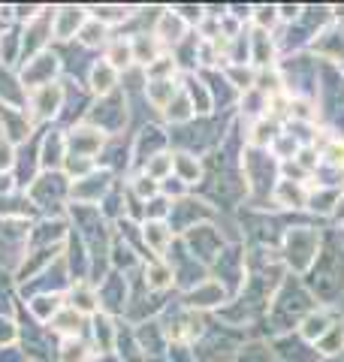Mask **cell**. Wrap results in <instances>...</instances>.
I'll return each mask as SVG.
<instances>
[{
  "instance_id": "obj_24",
  "label": "cell",
  "mask_w": 344,
  "mask_h": 362,
  "mask_svg": "<svg viewBox=\"0 0 344 362\" xmlns=\"http://www.w3.org/2000/svg\"><path fill=\"white\" fill-rule=\"evenodd\" d=\"M172 175H176L181 185H200L202 181V163H200V157L197 154H190V151H178V154H172Z\"/></svg>"
},
{
  "instance_id": "obj_25",
  "label": "cell",
  "mask_w": 344,
  "mask_h": 362,
  "mask_svg": "<svg viewBox=\"0 0 344 362\" xmlns=\"http://www.w3.org/2000/svg\"><path fill=\"white\" fill-rule=\"evenodd\" d=\"M21 308V296H18V284L13 278V272L0 266V317H16Z\"/></svg>"
},
{
  "instance_id": "obj_31",
  "label": "cell",
  "mask_w": 344,
  "mask_h": 362,
  "mask_svg": "<svg viewBox=\"0 0 344 362\" xmlns=\"http://www.w3.org/2000/svg\"><path fill=\"white\" fill-rule=\"evenodd\" d=\"M145 82H154V78H172L178 73V64L172 54H160V58L151 64V66H145Z\"/></svg>"
},
{
  "instance_id": "obj_23",
  "label": "cell",
  "mask_w": 344,
  "mask_h": 362,
  "mask_svg": "<svg viewBox=\"0 0 344 362\" xmlns=\"http://www.w3.org/2000/svg\"><path fill=\"white\" fill-rule=\"evenodd\" d=\"M103 61L112 64L118 73H127L133 70V45H130V37H115L106 42V49H103Z\"/></svg>"
},
{
  "instance_id": "obj_15",
  "label": "cell",
  "mask_w": 344,
  "mask_h": 362,
  "mask_svg": "<svg viewBox=\"0 0 344 362\" xmlns=\"http://www.w3.org/2000/svg\"><path fill=\"white\" fill-rule=\"evenodd\" d=\"M64 305L91 320L94 314H100V293H97V287L91 284V281H73V284L67 287V293H64Z\"/></svg>"
},
{
  "instance_id": "obj_9",
  "label": "cell",
  "mask_w": 344,
  "mask_h": 362,
  "mask_svg": "<svg viewBox=\"0 0 344 362\" xmlns=\"http://www.w3.org/2000/svg\"><path fill=\"white\" fill-rule=\"evenodd\" d=\"M67 160V130L52 124L40 130V169L42 173H61Z\"/></svg>"
},
{
  "instance_id": "obj_5",
  "label": "cell",
  "mask_w": 344,
  "mask_h": 362,
  "mask_svg": "<svg viewBox=\"0 0 344 362\" xmlns=\"http://www.w3.org/2000/svg\"><path fill=\"white\" fill-rule=\"evenodd\" d=\"M61 73H64V58H61V52L57 49L42 52L33 61L18 66V76H21V82H25L28 90L52 85V82H61Z\"/></svg>"
},
{
  "instance_id": "obj_10",
  "label": "cell",
  "mask_w": 344,
  "mask_h": 362,
  "mask_svg": "<svg viewBox=\"0 0 344 362\" xmlns=\"http://www.w3.org/2000/svg\"><path fill=\"white\" fill-rule=\"evenodd\" d=\"M33 133H37V127H33L28 109L0 106V139H6L13 148H18V145L33 139Z\"/></svg>"
},
{
  "instance_id": "obj_32",
  "label": "cell",
  "mask_w": 344,
  "mask_h": 362,
  "mask_svg": "<svg viewBox=\"0 0 344 362\" xmlns=\"http://www.w3.org/2000/svg\"><path fill=\"white\" fill-rule=\"evenodd\" d=\"M142 173L148 175V178H154L157 185L160 181H166L169 175H172V154H157V157H151V160H148L145 166H142Z\"/></svg>"
},
{
  "instance_id": "obj_6",
  "label": "cell",
  "mask_w": 344,
  "mask_h": 362,
  "mask_svg": "<svg viewBox=\"0 0 344 362\" xmlns=\"http://www.w3.org/2000/svg\"><path fill=\"white\" fill-rule=\"evenodd\" d=\"M106 145H109V136L97 127H91L88 121H79L73 127H67V154L100 160V154Z\"/></svg>"
},
{
  "instance_id": "obj_37",
  "label": "cell",
  "mask_w": 344,
  "mask_h": 362,
  "mask_svg": "<svg viewBox=\"0 0 344 362\" xmlns=\"http://www.w3.org/2000/svg\"><path fill=\"white\" fill-rule=\"evenodd\" d=\"M0 362H30V359L18 344H13V347H0Z\"/></svg>"
},
{
  "instance_id": "obj_26",
  "label": "cell",
  "mask_w": 344,
  "mask_h": 362,
  "mask_svg": "<svg viewBox=\"0 0 344 362\" xmlns=\"http://www.w3.org/2000/svg\"><path fill=\"white\" fill-rule=\"evenodd\" d=\"M97 359L100 356L94 354L88 338H67V341H61L55 356V362H97Z\"/></svg>"
},
{
  "instance_id": "obj_22",
  "label": "cell",
  "mask_w": 344,
  "mask_h": 362,
  "mask_svg": "<svg viewBox=\"0 0 344 362\" xmlns=\"http://www.w3.org/2000/svg\"><path fill=\"white\" fill-rule=\"evenodd\" d=\"M130 45H133V64L145 70V66H151L164 52V45L154 40V33H133L130 37Z\"/></svg>"
},
{
  "instance_id": "obj_12",
  "label": "cell",
  "mask_w": 344,
  "mask_h": 362,
  "mask_svg": "<svg viewBox=\"0 0 344 362\" xmlns=\"http://www.w3.org/2000/svg\"><path fill=\"white\" fill-rule=\"evenodd\" d=\"M188 30H190V25L176 13V9H160L154 28H151L154 40L164 45V52H166V49H178V45L190 37Z\"/></svg>"
},
{
  "instance_id": "obj_3",
  "label": "cell",
  "mask_w": 344,
  "mask_h": 362,
  "mask_svg": "<svg viewBox=\"0 0 344 362\" xmlns=\"http://www.w3.org/2000/svg\"><path fill=\"white\" fill-rule=\"evenodd\" d=\"M127 118H130V115H127V94H124L121 88L115 90V94H109V97L94 100V103H91V109H88V115H85V121L91 124V127L103 130V133L109 136V139L121 136Z\"/></svg>"
},
{
  "instance_id": "obj_2",
  "label": "cell",
  "mask_w": 344,
  "mask_h": 362,
  "mask_svg": "<svg viewBox=\"0 0 344 362\" xmlns=\"http://www.w3.org/2000/svg\"><path fill=\"white\" fill-rule=\"evenodd\" d=\"M64 78L61 82H52V85H42V88H33L28 90V115L33 121V127H52V124H61L64 115Z\"/></svg>"
},
{
  "instance_id": "obj_30",
  "label": "cell",
  "mask_w": 344,
  "mask_h": 362,
  "mask_svg": "<svg viewBox=\"0 0 344 362\" xmlns=\"http://www.w3.org/2000/svg\"><path fill=\"white\" fill-rule=\"evenodd\" d=\"M164 115H166V121H172V124H190L197 112H193L190 100L185 97V90H178V94L172 97V103L164 109Z\"/></svg>"
},
{
  "instance_id": "obj_28",
  "label": "cell",
  "mask_w": 344,
  "mask_h": 362,
  "mask_svg": "<svg viewBox=\"0 0 344 362\" xmlns=\"http://www.w3.org/2000/svg\"><path fill=\"white\" fill-rule=\"evenodd\" d=\"M88 16L91 18H97L100 25H106L109 30L112 28H118L124 25V21H130L136 13H133V6H118V4H103V6H88Z\"/></svg>"
},
{
  "instance_id": "obj_14",
  "label": "cell",
  "mask_w": 344,
  "mask_h": 362,
  "mask_svg": "<svg viewBox=\"0 0 344 362\" xmlns=\"http://www.w3.org/2000/svg\"><path fill=\"white\" fill-rule=\"evenodd\" d=\"M88 338L97 356H112L115 354V341H118V323L109 314H94L88 320Z\"/></svg>"
},
{
  "instance_id": "obj_4",
  "label": "cell",
  "mask_w": 344,
  "mask_h": 362,
  "mask_svg": "<svg viewBox=\"0 0 344 362\" xmlns=\"http://www.w3.org/2000/svg\"><path fill=\"white\" fill-rule=\"evenodd\" d=\"M118 185L112 169L97 166L91 175L70 181V206H85V209H100V202L112 194V187Z\"/></svg>"
},
{
  "instance_id": "obj_33",
  "label": "cell",
  "mask_w": 344,
  "mask_h": 362,
  "mask_svg": "<svg viewBox=\"0 0 344 362\" xmlns=\"http://www.w3.org/2000/svg\"><path fill=\"white\" fill-rule=\"evenodd\" d=\"M326 329H329V320L323 314H311L305 320V326H302V335L308 338V341H314V338H323L326 335Z\"/></svg>"
},
{
  "instance_id": "obj_8",
  "label": "cell",
  "mask_w": 344,
  "mask_h": 362,
  "mask_svg": "<svg viewBox=\"0 0 344 362\" xmlns=\"http://www.w3.org/2000/svg\"><path fill=\"white\" fill-rule=\"evenodd\" d=\"M85 21H88V6H76V4L52 6V40L73 42L79 30L85 28Z\"/></svg>"
},
{
  "instance_id": "obj_36",
  "label": "cell",
  "mask_w": 344,
  "mask_h": 362,
  "mask_svg": "<svg viewBox=\"0 0 344 362\" xmlns=\"http://www.w3.org/2000/svg\"><path fill=\"white\" fill-rule=\"evenodd\" d=\"M16 163V148L6 139H0V175H9Z\"/></svg>"
},
{
  "instance_id": "obj_29",
  "label": "cell",
  "mask_w": 344,
  "mask_h": 362,
  "mask_svg": "<svg viewBox=\"0 0 344 362\" xmlns=\"http://www.w3.org/2000/svg\"><path fill=\"white\" fill-rule=\"evenodd\" d=\"M76 42L82 45V49H88V52H94V49H106V42H109V28H106V25H100L97 18H91V16H88L85 28L79 30Z\"/></svg>"
},
{
  "instance_id": "obj_35",
  "label": "cell",
  "mask_w": 344,
  "mask_h": 362,
  "mask_svg": "<svg viewBox=\"0 0 344 362\" xmlns=\"http://www.w3.org/2000/svg\"><path fill=\"white\" fill-rule=\"evenodd\" d=\"M227 78H233L236 88H245V90L254 88V76H251V70H245V66H229Z\"/></svg>"
},
{
  "instance_id": "obj_18",
  "label": "cell",
  "mask_w": 344,
  "mask_h": 362,
  "mask_svg": "<svg viewBox=\"0 0 344 362\" xmlns=\"http://www.w3.org/2000/svg\"><path fill=\"white\" fill-rule=\"evenodd\" d=\"M21 308L28 311V317L33 323L49 326L55 320V314L64 308V296H57V293H40V296H30V299L21 302Z\"/></svg>"
},
{
  "instance_id": "obj_27",
  "label": "cell",
  "mask_w": 344,
  "mask_h": 362,
  "mask_svg": "<svg viewBox=\"0 0 344 362\" xmlns=\"http://www.w3.org/2000/svg\"><path fill=\"white\" fill-rule=\"evenodd\" d=\"M178 90L181 88L176 85V78H154V82H145V100H148V106L164 112Z\"/></svg>"
},
{
  "instance_id": "obj_20",
  "label": "cell",
  "mask_w": 344,
  "mask_h": 362,
  "mask_svg": "<svg viewBox=\"0 0 344 362\" xmlns=\"http://www.w3.org/2000/svg\"><path fill=\"white\" fill-rule=\"evenodd\" d=\"M176 284V275H172V266L164 257H151L142 263V287L151 293H166Z\"/></svg>"
},
{
  "instance_id": "obj_16",
  "label": "cell",
  "mask_w": 344,
  "mask_h": 362,
  "mask_svg": "<svg viewBox=\"0 0 344 362\" xmlns=\"http://www.w3.org/2000/svg\"><path fill=\"white\" fill-rule=\"evenodd\" d=\"M0 106L9 109H28V88L21 82L18 70L0 64Z\"/></svg>"
},
{
  "instance_id": "obj_19",
  "label": "cell",
  "mask_w": 344,
  "mask_h": 362,
  "mask_svg": "<svg viewBox=\"0 0 344 362\" xmlns=\"http://www.w3.org/2000/svg\"><path fill=\"white\" fill-rule=\"evenodd\" d=\"M49 329L55 338H61V341H67V338H85L88 335V317H82L79 311L64 305V308L55 314V320L49 323Z\"/></svg>"
},
{
  "instance_id": "obj_1",
  "label": "cell",
  "mask_w": 344,
  "mask_h": 362,
  "mask_svg": "<svg viewBox=\"0 0 344 362\" xmlns=\"http://www.w3.org/2000/svg\"><path fill=\"white\" fill-rule=\"evenodd\" d=\"M25 194L30 206L40 211V218L67 214V209H70V178L64 173H40Z\"/></svg>"
},
{
  "instance_id": "obj_39",
  "label": "cell",
  "mask_w": 344,
  "mask_h": 362,
  "mask_svg": "<svg viewBox=\"0 0 344 362\" xmlns=\"http://www.w3.org/2000/svg\"><path fill=\"white\" fill-rule=\"evenodd\" d=\"M299 16V6H281V18H296Z\"/></svg>"
},
{
  "instance_id": "obj_7",
  "label": "cell",
  "mask_w": 344,
  "mask_h": 362,
  "mask_svg": "<svg viewBox=\"0 0 344 362\" xmlns=\"http://www.w3.org/2000/svg\"><path fill=\"white\" fill-rule=\"evenodd\" d=\"M97 293H100V311L103 314H109V317L127 314V308H130V281H127V275L109 272V275L97 284Z\"/></svg>"
},
{
  "instance_id": "obj_11",
  "label": "cell",
  "mask_w": 344,
  "mask_h": 362,
  "mask_svg": "<svg viewBox=\"0 0 344 362\" xmlns=\"http://www.w3.org/2000/svg\"><path fill=\"white\" fill-rule=\"evenodd\" d=\"M169 145V136L164 127H157V124H148V127H142L139 133L133 136V145H130V157L136 166H145L151 157L164 154V148Z\"/></svg>"
},
{
  "instance_id": "obj_38",
  "label": "cell",
  "mask_w": 344,
  "mask_h": 362,
  "mask_svg": "<svg viewBox=\"0 0 344 362\" xmlns=\"http://www.w3.org/2000/svg\"><path fill=\"white\" fill-rule=\"evenodd\" d=\"M254 13H257V21H260V28H269L272 21H275V13H278V9H275V6H257Z\"/></svg>"
},
{
  "instance_id": "obj_13",
  "label": "cell",
  "mask_w": 344,
  "mask_h": 362,
  "mask_svg": "<svg viewBox=\"0 0 344 362\" xmlns=\"http://www.w3.org/2000/svg\"><path fill=\"white\" fill-rule=\"evenodd\" d=\"M85 88H88V94L100 100V97H109L115 94V90L121 88V73L115 70L112 64H106L103 58H94L88 64V73H85Z\"/></svg>"
},
{
  "instance_id": "obj_17",
  "label": "cell",
  "mask_w": 344,
  "mask_h": 362,
  "mask_svg": "<svg viewBox=\"0 0 344 362\" xmlns=\"http://www.w3.org/2000/svg\"><path fill=\"white\" fill-rule=\"evenodd\" d=\"M176 242V233L166 221H145L142 223V245L151 257H166V251Z\"/></svg>"
},
{
  "instance_id": "obj_21",
  "label": "cell",
  "mask_w": 344,
  "mask_h": 362,
  "mask_svg": "<svg viewBox=\"0 0 344 362\" xmlns=\"http://www.w3.org/2000/svg\"><path fill=\"white\" fill-rule=\"evenodd\" d=\"M227 290L221 281H202V284H197L193 290L185 293V308L190 311H202V308H217V305L224 302Z\"/></svg>"
},
{
  "instance_id": "obj_34",
  "label": "cell",
  "mask_w": 344,
  "mask_h": 362,
  "mask_svg": "<svg viewBox=\"0 0 344 362\" xmlns=\"http://www.w3.org/2000/svg\"><path fill=\"white\" fill-rule=\"evenodd\" d=\"M18 344V320L16 317H0V347Z\"/></svg>"
}]
</instances>
